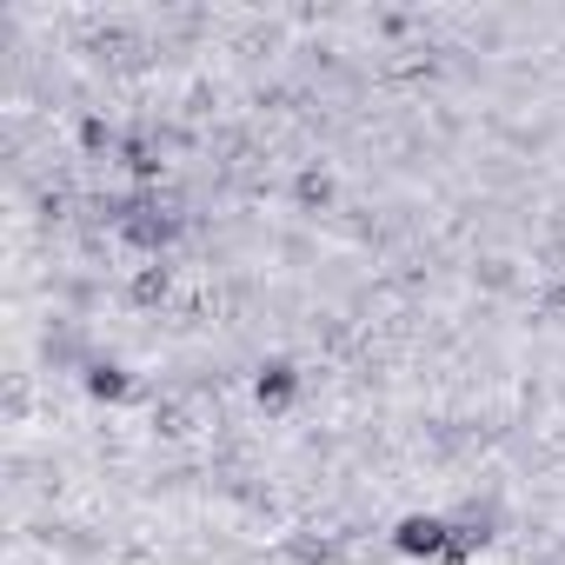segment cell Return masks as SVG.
<instances>
[{
    "label": "cell",
    "mask_w": 565,
    "mask_h": 565,
    "mask_svg": "<svg viewBox=\"0 0 565 565\" xmlns=\"http://www.w3.org/2000/svg\"><path fill=\"white\" fill-rule=\"evenodd\" d=\"M173 226H180V220H173V206H167V200H127V206H120V233H127V239H140V246L173 239Z\"/></svg>",
    "instance_id": "cell-1"
},
{
    "label": "cell",
    "mask_w": 565,
    "mask_h": 565,
    "mask_svg": "<svg viewBox=\"0 0 565 565\" xmlns=\"http://www.w3.org/2000/svg\"><path fill=\"white\" fill-rule=\"evenodd\" d=\"M393 539H399V552H426V558H433V552L452 545V525H446V519H406Z\"/></svg>",
    "instance_id": "cell-2"
},
{
    "label": "cell",
    "mask_w": 565,
    "mask_h": 565,
    "mask_svg": "<svg viewBox=\"0 0 565 565\" xmlns=\"http://www.w3.org/2000/svg\"><path fill=\"white\" fill-rule=\"evenodd\" d=\"M87 393H94V399H120V393H127V373H120V366H94V373H87Z\"/></svg>",
    "instance_id": "cell-5"
},
{
    "label": "cell",
    "mask_w": 565,
    "mask_h": 565,
    "mask_svg": "<svg viewBox=\"0 0 565 565\" xmlns=\"http://www.w3.org/2000/svg\"><path fill=\"white\" fill-rule=\"evenodd\" d=\"M120 153H127V167H134V173H160V153H153V140H127Z\"/></svg>",
    "instance_id": "cell-7"
},
{
    "label": "cell",
    "mask_w": 565,
    "mask_h": 565,
    "mask_svg": "<svg viewBox=\"0 0 565 565\" xmlns=\"http://www.w3.org/2000/svg\"><path fill=\"white\" fill-rule=\"evenodd\" d=\"M167 287H173V273H167V266H147V273L134 279V300H147V307H153V300H167Z\"/></svg>",
    "instance_id": "cell-4"
},
{
    "label": "cell",
    "mask_w": 565,
    "mask_h": 565,
    "mask_svg": "<svg viewBox=\"0 0 565 565\" xmlns=\"http://www.w3.org/2000/svg\"><path fill=\"white\" fill-rule=\"evenodd\" d=\"M294 386H300V380H294V366H287V360H273V366L259 373V399H266V406H287V399H294Z\"/></svg>",
    "instance_id": "cell-3"
},
{
    "label": "cell",
    "mask_w": 565,
    "mask_h": 565,
    "mask_svg": "<svg viewBox=\"0 0 565 565\" xmlns=\"http://www.w3.org/2000/svg\"><path fill=\"white\" fill-rule=\"evenodd\" d=\"M300 200H307V206H327V200H333V180H327V173H300Z\"/></svg>",
    "instance_id": "cell-8"
},
{
    "label": "cell",
    "mask_w": 565,
    "mask_h": 565,
    "mask_svg": "<svg viewBox=\"0 0 565 565\" xmlns=\"http://www.w3.org/2000/svg\"><path fill=\"white\" fill-rule=\"evenodd\" d=\"M472 545H486V519H459V525H452V545H446V552H452V558H466Z\"/></svg>",
    "instance_id": "cell-6"
}]
</instances>
